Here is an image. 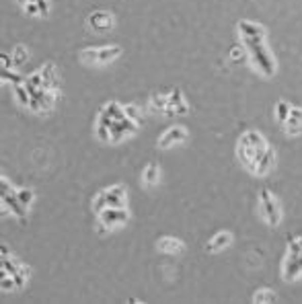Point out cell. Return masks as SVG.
I'll use <instances>...</instances> for the list:
<instances>
[{
	"label": "cell",
	"mask_w": 302,
	"mask_h": 304,
	"mask_svg": "<svg viewBox=\"0 0 302 304\" xmlns=\"http://www.w3.org/2000/svg\"><path fill=\"white\" fill-rule=\"evenodd\" d=\"M267 148V142L265 138L257 132V130H247L245 134H240L238 138V146H236V155L243 163L245 169H249L253 173L259 157L263 155V150Z\"/></svg>",
	"instance_id": "6da1fadb"
},
{
	"label": "cell",
	"mask_w": 302,
	"mask_h": 304,
	"mask_svg": "<svg viewBox=\"0 0 302 304\" xmlns=\"http://www.w3.org/2000/svg\"><path fill=\"white\" fill-rule=\"evenodd\" d=\"M243 45L247 47V52L251 56V62L255 64V68L263 76H274L276 74V60L269 54V49L265 45V35L259 37H243Z\"/></svg>",
	"instance_id": "7a4b0ae2"
},
{
	"label": "cell",
	"mask_w": 302,
	"mask_h": 304,
	"mask_svg": "<svg viewBox=\"0 0 302 304\" xmlns=\"http://www.w3.org/2000/svg\"><path fill=\"white\" fill-rule=\"evenodd\" d=\"M282 276L286 282H294L302 278V234L288 242V253L282 265Z\"/></svg>",
	"instance_id": "3957f363"
},
{
	"label": "cell",
	"mask_w": 302,
	"mask_h": 304,
	"mask_svg": "<svg viewBox=\"0 0 302 304\" xmlns=\"http://www.w3.org/2000/svg\"><path fill=\"white\" fill-rule=\"evenodd\" d=\"M122 56L119 45H103V47H86L78 54L84 64H111Z\"/></svg>",
	"instance_id": "277c9868"
},
{
	"label": "cell",
	"mask_w": 302,
	"mask_h": 304,
	"mask_svg": "<svg viewBox=\"0 0 302 304\" xmlns=\"http://www.w3.org/2000/svg\"><path fill=\"white\" fill-rule=\"evenodd\" d=\"M259 210H261L265 222H267L271 228H276V226L280 224V220H282L280 204H278V199L271 195L269 189H261V193H259Z\"/></svg>",
	"instance_id": "5b68a950"
},
{
	"label": "cell",
	"mask_w": 302,
	"mask_h": 304,
	"mask_svg": "<svg viewBox=\"0 0 302 304\" xmlns=\"http://www.w3.org/2000/svg\"><path fill=\"white\" fill-rule=\"evenodd\" d=\"M0 187H3V191H0V197H3V206L5 208H11V212L21 220V222H25V206L19 201V197H17V189H13V187H9V179L3 175L0 177Z\"/></svg>",
	"instance_id": "8992f818"
},
{
	"label": "cell",
	"mask_w": 302,
	"mask_h": 304,
	"mask_svg": "<svg viewBox=\"0 0 302 304\" xmlns=\"http://www.w3.org/2000/svg\"><path fill=\"white\" fill-rule=\"evenodd\" d=\"M128 218H130V214L126 208H105L103 212H99V228L101 230H105V228L113 230V228L126 224Z\"/></svg>",
	"instance_id": "52a82bcc"
},
{
	"label": "cell",
	"mask_w": 302,
	"mask_h": 304,
	"mask_svg": "<svg viewBox=\"0 0 302 304\" xmlns=\"http://www.w3.org/2000/svg\"><path fill=\"white\" fill-rule=\"evenodd\" d=\"M54 101H56V90H49V88H37L31 93V105L29 109H33L35 113H45L54 107Z\"/></svg>",
	"instance_id": "ba28073f"
},
{
	"label": "cell",
	"mask_w": 302,
	"mask_h": 304,
	"mask_svg": "<svg viewBox=\"0 0 302 304\" xmlns=\"http://www.w3.org/2000/svg\"><path fill=\"white\" fill-rule=\"evenodd\" d=\"M3 269H7V271L13 276L15 284H17V290H23V288H25V284H27V280H29V267H25V265L17 263L13 257L5 255V257H3Z\"/></svg>",
	"instance_id": "9c48e42d"
},
{
	"label": "cell",
	"mask_w": 302,
	"mask_h": 304,
	"mask_svg": "<svg viewBox=\"0 0 302 304\" xmlns=\"http://www.w3.org/2000/svg\"><path fill=\"white\" fill-rule=\"evenodd\" d=\"M187 140V130L183 126H171L163 132V136L159 138V148H171L175 144H181Z\"/></svg>",
	"instance_id": "30bf717a"
},
{
	"label": "cell",
	"mask_w": 302,
	"mask_h": 304,
	"mask_svg": "<svg viewBox=\"0 0 302 304\" xmlns=\"http://www.w3.org/2000/svg\"><path fill=\"white\" fill-rule=\"evenodd\" d=\"M105 195V204L107 208H126V187L124 185H111L109 189H103Z\"/></svg>",
	"instance_id": "8fae6325"
},
{
	"label": "cell",
	"mask_w": 302,
	"mask_h": 304,
	"mask_svg": "<svg viewBox=\"0 0 302 304\" xmlns=\"http://www.w3.org/2000/svg\"><path fill=\"white\" fill-rule=\"evenodd\" d=\"M189 111V105L181 93V88H175L171 95H169V107L165 109L167 115H185Z\"/></svg>",
	"instance_id": "7c38bea8"
},
{
	"label": "cell",
	"mask_w": 302,
	"mask_h": 304,
	"mask_svg": "<svg viewBox=\"0 0 302 304\" xmlns=\"http://www.w3.org/2000/svg\"><path fill=\"white\" fill-rule=\"evenodd\" d=\"M138 126H140V124H136V121L130 119V117H124V119L115 121V124L111 126V142H119V140H124L126 136L134 134V132L138 130Z\"/></svg>",
	"instance_id": "4fadbf2b"
},
{
	"label": "cell",
	"mask_w": 302,
	"mask_h": 304,
	"mask_svg": "<svg viewBox=\"0 0 302 304\" xmlns=\"http://www.w3.org/2000/svg\"><path fill=\"white\" fill-rule=\"evenodd\" d=\"M88 25L93 31H99V33H103V31H109L113 27V17L111 13H105V11H97L88 17Z\"/></svg>",
	"instance_id": "5bb4252c"
},
{
	"label": "cell",
	"mask_w": 302,
	"mask_h": 304,
	"mask_svg": "<svg viewBox=\"0 0 302 304\" xmlns=\"http://www.w3.org/2000/svg\"><path fill=\"white\" fill-rule=\"evenodd\" d=\"M274 161H276V152L267 146L265 150H263V155L259 157V161H257V165H255V169H253V175H257V177H265L269 171H271V167H274Z\"/></svg>",
	"instance_id": "9a60e30c"
},
{
	"label": "cell",
	"mask_w": 302,
	"mask_h": 304,
	"mask_svg": "<svg viewBox=\"0 0 302 304\" xmlns=\"http://www.w3.org/2000/svg\"><path fill=\"white\" fill-rule=\"evenodd\" d=\"M230 242H232V234H230L228 230H220V232H216V234L210 238V242L206 245V251H210V253H218V251L226 249Z\"/></svg>",
	"instance_id": "2e32d148"
},
{
	"label": "cell",
	"mask_w": 302,
	"mask_h": 304,
	"mask_svg": "<svg viewBox=\"0 0 302 304\" xmlns=\"http://www.w3.org/2000/svg\"><path fill=\"white\" fill-rule=\"evenodd\" d=\"M157 247H159V251L169 253V255H179V253L185 249L183 240H179V238H175V236H163V238L157 242Z\"/></svg>",
	"instance_id": "e0dca14e"
},
{
	"label": "cell",
	"mask_w": 302,
	"mask_h": 304,
	"mask_svg": "<svg viewBox=\"0 0 302 304\" xmlns=\"http://www.w3.org/2000/svg\"><path fill=\"white\" fill-rule=\"evenodd\" d=\"M284 126H286V134H292V136L300 134L302 132V109L292 105V111H290Z\"/></svg>",
	"instance_id": "ac0fdd59"
},
{
	"label": "cell",
	"mask_w": 302,
	"mask_h": 304,
	"mask_svg": "<svg viewBox=\"0 0 302 304\" xmlns=\"http://www.w3.org/2000/svg\"><path fill=\"white\" fill-rule=\"evenodd\" d=\"M238 33H240V37H259V35H265V29L259 23L243 19V21H238Z\"/></svg>",
	"instance_id": "d6986e66"
},
{
	"label": "cell",
	"mask_w": 302,
	"mask_h": 304,
	"mask_svg": "<svg viewBox=\"0 0 302 304\" xmlns=\"http://www.w3.org/2000/svg\"><path fill=\"white\" fill-rule=\"evenodd\" d=\"M41 74H43V86L45 88H49V90H56L58 88V74H56V66L52 62H47L41 68Z\"/></svg>",
	"instance_id": "ffe728a7"
},
{
	"label": "cell",
	"mask_w": 302,
	"mask_h": 304,
	"mask_svg": "<svg viewBox=\"0 0 302 304\" xmlns=\"http://www.w3.org/2000/svg\"><path fill=\"white\" fill-rule=\"evenodd\" d=\"M99 113H103L105 117H109L113 124L115 121H119V119H124L126 117V109L119 105V103H115V101H111V103H107L103 109H101Z\"/></svg>",
	"instance_id": "44dd1931"
},
{
	"label": "cell",
	"mask_w": 302,
	"mask_h": 304,
	"mask_svg": "<svg viewBox=\"0 0 302 304\" xmlns=\"http://www.w3.org/2000/svg\"><path fill=\"white\" fill-rule=\"evenodd\" d=\"M142 179H144V183H146L148 187L157 185V183H159V179H161V169H159V165L148 163V165H146V169H144V173H142Z\"/></svg>",
	"instance_id": "7402d4cb"
},
{
	"label": "cell",
	"mask_w": 302,
	"mask_h": 304,
	"mask_svg": "<svg viewBox=\"0 0 302 304\" xmlns=\"http://www.w3.org/2000/svg\"><path fill=\"white\" fill-rule=\"evenodd\" d=\"M276 300H278V296H276V292L271 288H261V290H257L253 294V302L255 304H271Z\"/></svg>",
	"instance_id": "603a6c76"
},
{
	"label": "cell",
	"mask_w": 302,
	"mask_h": 304,
	"mask_svg": "<svg viewBox=\"0 0 302 304\" xmlns=\"http://www.w3.org/2000/svg\"><path fill=\"white\" fill-rule=\"evenodd\" d=\"M13 88H15V95H17L19 103H21L23 107H29V105H31V93H29V88L25 86V82L13 84Z\"/></svg>",
	"instance_id": "cb8c5ba5"
},
{
	"label": "cell",
	"mask_w": 302,
	"mask_h": 304,
	"mask_svg": "<svg viewBox=\"0 0 302 304\" xmlns=\"http://www.w3.org/2000/svg\"><path fill=\"white\" fill-rule=\"evenodd\" d=\"M290 111H292V105L288 103V101H278V103H276V119L280 124H286Z\"/></svg>",
	"instance_id": "d4e9b609"
},
{
	"label": "cell",
	"mask_w": 302,
	"mask_h": 304,
	"mask_svg": "<svg viewBox=\"0 0 302 304\" xmlns=\"http://www.w3.org/2000/svg\"><path fill=\"white\" fill-rule=\"evenodd\" d=\"M0 288H3V292H13V290H17V284H15L13 276H11L7 269L0 271Z\"/></svg>",
	"instance_id": "484cf974"
},
{
	"label": "cell",
	"mask_w": 302,
	"mask_h": 304,
	"mask_svg": "<svg viewBox=\"0 0 302 304\" xmlns=\"http://www.w3.org/2000/svg\"><path fill=\"white\" fill-rule=\"evenodd\" d=\"M17 197H19V201L25 208H29L33 204V199H35V193L31 189H27V187H21V189H17Z\"/></svg>",
	"instance_id": "4316f807"
},
{
	"label": "cell",
	"mask_w": 302,
	"mask_h": 304,
	"mask_svg": "<svg viewBox=\"0 0 302 304\" xmlns=\"http://www.w3.org/2000/svg\"><path fill=\"white\" fill-rule=\"evenodd\" d=\"M13 62H15V66H21L27 58H29V52H27V47L25 45H17L15 49H13Z\"/></svg>",
	"instance_id": "83f0119b"
},
{
	"label": "cell",
	"mask_w": 302,
	"mask_h": 304,
	"mask_svg": "<svg viewBox=\"0 0 302 304\" xmlns=\"http://www.w3.org/2000/svg\"><path fill=\"white\" fill-rule=\"evenodd\" d=\"M107 208V204H105V195H103V191H99L97 195H95V199H93V210L99 214V212H103Z\"/></svg>",
	"instance_id": "f1b7e54d"
},
{
	"label": "cell",
	"mask_w": 302,
	"mask_h": 304,
	"mask_svg": "<svg viewBox=\"0 0 302 304\" xmlns=\"http://www.w3.org/2000/svg\"><path fill=\"white\" fill-rule=\"evenodd\" d=\"M153 107H157V109L165 111V109L169 107V97H163V95H155V97H153Z\"/></svg>",
	"instance_id": "f546056e"
},
{
	"label": "cell",
	"mask_w": 302,
	"mask_h": 304,
	"mask_svg": "<svg viewBox=\"0 0 302 304\" xmlns=\"http://www.w3.org/2000/svg\"><path fill=\"white\" fill-rule=\"evenodd\" d=\"M3 80L13 82V84H19V82H23V76L17 74V72H11V70H5V68H3Z\"/></svg>",
	"instance_id": "4dcf8cb0"
},
{
	"label": "cell",
	"mask_w": 302,
	"mask_h": 304,
	"mask_svg": "<svg viewBox=\"0 0 302 304\" xmlns=\"http://www.w3.org/2000/svg\"><path fill=\"white\" fill-rule=\"evenodd\" d=\"M124 109H126V117L134 119L136 124H142V119H140V113H138V107H136V105H126Z\"/></svg>",
	"instance_id": "1f68e13d"
},
{
	"label": "cell",
	"mask_w": 302,
	"mask_h": 304,
	"mask_svg": "<svg viewBox=\"0 0 302 304\" xmlns=\"http://www.w3.org/2000/svg\"><path fill=\"white\" fill-rule=\"evenodd\" d=\"M25 11H27V15H31V17H41V15H39V7H37L35 3H31V0L25 5Z\"/></svg>",
	"instance_id": "d6a6232c"
},
{
	"label": "cell",
	"mask_w": 302,
	"mask_h": 304,
	"mask_svg": "<svg viewBox=\"0 0 302 304\" xmlns=\"http://www.w3.org/2000/svg\"><path fill=\"white\" fill-rule=\"evenodd\" d=\"M35 5L39 7V15L41 17H45L49 13V3H47V0H35Z\"/></svg>",
	"instance_id": "836d02e7"
},
{
	"label": "cell",
	"mask_w": 302,
	"mask_h": 304,
	"mask_svg": "<svg viewBox=\"0 0 302 304\" xmlns=\"http://www.w3.org/2000/svg\"><path fill=\"white\" fill-rule=\"evenodd\" d=\"M0 62H3V68H5V70H11V68L15 66V62H13V58H9L7 54H3V56H0Z\"/></svg>",
	"instance_id": "e575fe53"
},
{
	"label": "cell",
	"mask_w": 302,
	"mask_h": 304,
	"mask_svg": "<svg viewBox=\"0 0 302 304\" xmlns=\"http://www.w3.org/2000/svg\"><path fill=\"white\" fill-rule=\"evenodd\" d=\"M19 3H21V5H27V3H29V0H19Z\"/></svg>",
	"instance_id": "d590c367"
}]
</instances>
